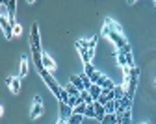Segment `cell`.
<instances>
[{
	"instance_id": "27",
	"label": "cell",
	"mask_w": 156,
	"mask_h": 124,
	"mask_svg": "<svg viewBox=\"0 0 156 124\" xmlns=\"http://www.w3.org/2000/svg\"><path fill=\"white\" fill-rule=\"evenodd\" d=\"M143 124H145V122H143Z\"/></svg>"
},
{
	"instance_id": "5",
	"label": "cell",
	"mask_w": 156,
	"mask_h": 124,
	"mask_svg": "<svg viewBox=\"0 0 156 124\" xmlns=\"http://www.w3.org/2000/svg\"><path fill=\"white\" fill-rule=\"evenodd\" d=\"M0 28H2V32H4V35H6V39H11V37H13V26L9 24L8 17H0Z\"/></svg>"
},
{
	"instance_id": "1",
	"label": "cell",
	"mask_w": 156,
	"mask_h": 124,
	"mask_svg": "<svg viewBox=\"0 0 156 124\" xmlns=\"http://www.w3.org/2000/svg\"><path fill=\"white\" fill-rule=\"evenodd\" d=\"M37 72H39V76L45 80V84H47V87L52 91V95H54L56 98H60V95H62V89H63V87H60V84H58V81L54 80V76L50 74V71L41 69V71H37Z\"/></svg>"
},
{
	"instance_id": "24",
	"label": "cell",
	"mask_w": 156,
	"mask_h": 124,
	"mask_svg": "<svg viewBox=\"0 0 156 124\" xmlns=\"http://www.w3.org/2000/svg\"><path fill=\"white\" fill-rule=\"evenodd\" d=\"M23 33V26L21 24H15L13 26V35H21Z\"/></svg>"
},
{
	"instance_id": "4",
	"label": "cell",
	"mask_w": 156,
	"mask_h": 124,
	"mask_svg": "<svg viewBox=\"0 0 156 124\" xmlns=\"http://www.w3.org/2000/svg\"><path fill=\"white\" fill-rule=\"evenodd\" d=\"M6 84L9 87V91L13 95H19V91H21V78H13V76H8L6 78Z\"/></svg>"
},
{
	"instance_id": "17",
	"label": "cell",
	"mask_w": 156,
	"mask_h": 124,
	"mask_svg": "<svg viewBox=\"0 0 156 124\" xmlns=\"http://www.w3.org/2000/svg\"><path fill=\"white\" fill-rule=\"evenodd\" d=\"M82 120H84V115H76V113H73V117L67 120V124H82Z\"/></svg>"
},
{
	"instance_id": "15",
	"label": "cell",
	"mask_w": 156,
	"mask_h": 124,
	"mask_svg": "<svg viewBox=\"0 0 156 124\" xmlns=\"http://www.w3.org/2000/svg\"><path fill=\"white\" fill-rule=\"evenodd\" d=\"M80 98H82V102H84V104H87V106H91L93 104V98H91V95H89V91H82L80 93Z\"/></svg>"
},
{
	"instance_id": "13",
	"label": "cell",
	"mask_w": 156,
	"mask_h": 124,
	"mask_svg": "<svg viewBox=\"0 0 156 124\" xmlns=\"http://www.w3.org/2000/svg\"><path fill=\"white\" fill-rule=\"evenodd\" d=\"M115 57H117V63H119V67H121V69L128 67V63H126V56H125L123 52L117 50V52H115Z\"/></svg>"
},
{
	"instance_id": "20",
	"label": "cell",
	"mask_w": 156,
	"mask_h": 124,
	"mask_svg": "<svg viewBox=\"0 0 156 124\" xmlns=\"http://www.w3.org/2000/svg\"><path fill=\"white\" fill-rule=\"evenodd\" d=\"M97 72V69L91 65V63H87V65H84V74H87V76H93Z\"/></svg>"
},
{
	"instance_id": "19",
	"label": "cell",
	"mask_w": 156,
	"mask_h": 124,
	"mask_svg": "<svg viewBox=\"0 0 156 124\" xmlns=\"http://www.w3.org/2000/svg\"><path fill=\"white\" fill-rule=\"evenodd\" d=\"M86 109H87V104H78L73 109V113H76V115H86Z\"/></svg>"
},
{
	"instance_id": "26",
	"label": "cell",
	"mask_w": 156,
	"mask_h": 124,
	"mask_svg": "<svg viewBox=\"0 0 156 124\" xmlns=\"http://www.w3.org/2000/svg\"><path fill=\"white\" fill-rule=\"evenodd\" d=\"M154 6H156V2H154Z\"/></svg>"
},
{
	"instance_id": "22",
	"label": "cell",
	"mask_w": 156,
	"mask_h": 124,
	"mask_svg": "<svg viewBox=\"0 0 156 124\" xmlns=\"http://www.w3.org/2000/svg\"><path fill=\"white\" fill-rule=\"evenodd\" d=\"M101 76H102V72H99L97 71L93 76H89V80H91V84H99V80H101Z\"/></svg>"
},
{
	"instance_id": "16",
	"label": "cell",
	"mask_w": 156,
	"mask_h": 124,
	"mask_svg": "<svg viewBox=\"0 0 156 124\" xmlns=\"http://www.w3.org/2000/svg\"><path fill=\"white\" fill-rule=\"evenodd\" d=\"M102 124H117V115L115 113H106Z\"/></svg>"
},
{
	"instance_id": "18",
	"label": "cell",
	"mask_w": 156,
	"mask_h": 124,
	"mask_svg": "<svg viewBox=\"0 0 156 124\" xmlns=\"http://www.w3.org/2000/svg\"><path fill=\"white\" fill-rule=\"evenodd\" d=\"M65 89H67L69 96H80V93H82V91H78V89H76L73 84H67V87H65Z\"/></svg>"
},
{
	"instance_id": "2",
	"label": "cell",
	"mask_w": 156,
	"mask_h": 124,
	"mask_svg": "<svg viewBox=\"0 0 156 124\" xmlns=\"http://www.w3.org/2000/svg\"><path fill=\"white\" fill-rule=\"evenodd\" d=\"M102 35L104 37H108L110 41H112V43L117 46V50H121L123 46H126L128 43H126V39H125V35L123 33H117V32H113V30H110L106 24L102 26Z\"/></svg>"
},
{
	"instance_id": "25",
	"label": "cell",
	"mask_w": 156,
	"mask_h": 124,
	"mask_svg": "<svg viewBox=\"0 0 156 124\" xmlns=\"http://www.w3.org/2000/svg\"><path fill=\"white\" fill-rule=\"evenodd\" d=\"M58 124H67V122L65 120H58Z\"/></svg>"
},
{
	"instance_id": "21",
	"label": "cell",
	"mask_w": 156,
	"mask_h": 124,
	"mask_svg": "<svg viewBox=\"0 0 156 124\" xmlns=\"http://www.w3.org/2000/svg\"><path fill=\"white\" fill-rule=\"evenodd\" d=\"M104 108H106V113H115V100L108 102V104H106Z\"/></svg>"
},
{
	"instance_id": "8",
	"label": "cell",
	"mask_w": 156,
	"mask_h": 124,
	"mask_svg": "<svg viewBox=\"0 0 156 124\" xmlns=\"http://www.w3.org/2000/svg\"><path fill=\"white\" fill-rule=\"evenodd\" d=\"M93 106H95V119L102 122L104 117H106V108L102 104H99V102H93Z\"/></svg>"
},
{
	"instance_id": "11",
	"label": "cell",
	"mask_w": 156,
	"mask_h": 124,
	"mask_svg": "<svg viewBox=\"0 0 156 124\" xmlns=\"http://www.w3.org/2000/svg\"><path fill=\"white\" fill-rule=\"evenodd\" d=\"M89 95H91V98L97 102V100L101 98V95H102V87H99V85H95V84H93V85L89 87Z\"/></svg>"
},
{
	"instance_id": "12",
	"label": "cell",
	"mask_w": 156,
	"mask_h": 124,
	"mask_svg": "<svg viewBox=\"0 0 156 124\" xmlns=\"http://www.w3.org/2000/svg\"><path fill=\"white\" fill-rule=\"evenodd\" d=\"M28 74V59L23 56L21 57V71H19V78H24Z\"/></svg>"
},
{
	"instance_id": "9",
	"label": "cell",
	"mask_w": 156,
	"mask_h": 124,
	"mask_svg": "<svg viewBox=\"0 0 156 124\" xmlns=\"http://www.w3.org/2000/svg\"><path fill=\"white\" fill-rule=\"evenodd\" d=\"M69 84H73V85H74L78 91H86V87H84V81H82V78L78 76V74H73V76H71Z\"/></svg>"
},
{
	"instance_id": "6",
	"label": "cell",
	"mask_w": 156,
	"mask_h": 124,
	"mask_svg": "<svg viewBox=\"0 0 156 124\" xmlns=\"http://www.w3.org/2000/svg\"><path fill=\"white\" fill-rule=\"evenodd\" d=\"M73 117V108L69 104H63V102H60V120H69Z\"/></svg>"
},
{
	"instance_id": "3",
	"label": "cell",
	"mask_w": 156,
	"mask_h": 124,
	"mask_svg": "<svg viewBox=\"0 0 156 124\" xmlns=\"http://www.w3.org/2000/svg\"><path fill=\"white\" fill-rule=\"evenodd\" d=\"M41 113H43V100H41V96L37 95V96H34V104H32V109H30V119L34 120Z\"/></svg>"
},
{
	"instance_id": "23",
	"label": "cell",
	"mask_w": 156,
	"mask_h": 124,
	"mask_svg": "<svg viewBox=\"0 0 156 124\" xmlns=\"http://www.w3.org/2000/svg\"><path fill=\"white\" fill-rule=\"evenodd\" d=\"M86 117L95 119V106H93V104H91V106H87V109H86Z\"/></svg>"
},
{
	"instance_id": "14",
	"label": "cell",
	"mask_w": 156,
	"mask_h": 124,
	"mask_svg": "<svg viewBox=\"0 0 156 124\" xmlns=\"http://www.w3.org/2000/svg\"><path fill=\"white\" fill-rule=\"evenodd\" d=\"M125 95H126V89H125L123 85H115V89H113V96H115V100H121Z\"/></svg>"
},
{
	"instance_id": "7",
	"label": "cell",
	"mask_w": 156,
	"mask_h": 124,
	"mask_svg": "<svg viewBox=\"0 0 156 124\" xmlns=\"http://www.w3.org/2000/svg\"><path fill=\"white\" fill-rule=\"evenodd\" d=\"M117 115V124H132V113L130 109L123 111V113H115Z\"/></svg>"
},
{
	"instance_id": "10",
	"label": "cell",
	"mask_w": 156,
	"mask_h": 124,
	"mask_svg": "<svg viewBox=\"0 0 156 124\" xmlns=\"http://www.w3.org/2000/svg\"><path fill=\"white\" fill-rule=\"evenodd\" d=\"M43 67L47 69V71H52V69H56V61L48 56V54H43Z\"/></svg>"
}]
</instances>
